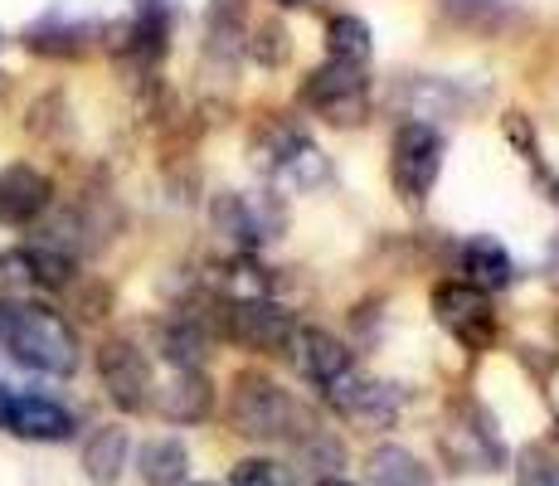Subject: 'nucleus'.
<instances>
[{
    "mask_svg": "<svg viewBox=\"0 0 559 486\" xmlns=\"http://www.w3.org/2000/svg\"><path fill=\"white\" fill-rule=\"evenodd\" d=\"M0 341L25 370L39 375H73L79 370V336L59 311L39 301H5L0 307Z\"/></svg>",
    "mask_w": 559,
    "mask_h": 486,
    "instance_id": "f257e3e1",
    "label": "nucleus"
},
{
    "mask_svg": "<svg viewBox=\"0 0 559 486\" xmlns=\"http://www.w3.org/2000/svg\"><path fill=\"white\" fill-rule=\"evenodd\" d=\"M229 418L243 438H263V442L307 434L302 404H293V394H287L283 384L267 380V375H258V370H243L239 380H234Z\"/></svg>",
    "mask_w": 559,
    "mask_h": 486,
    "instance_id": "f03ea898",
    "label": "nucleus"
},
{
    "mask_svg": "<svg viewBox=\"0 0 559 486\" xmlns=\"http://www.w3.org/2000/svg\"><path fill=\"white\" fill-rule=\"evenodd\" d=\"M443 132H433L428 122H404L394 132V146H390V176H394V190L404 194L408 204L428 200V190L438 186V170H443Z\"/></svg>",
    "mask_w": 559,
    "mask_h": 486,
    "instance_id": "7ed1b4c3",
    "label": "nucleus"
},
{
    "mask_svg": "<svg viewBox=\"0 0 559 486\" xmlns=\"http://www.w3.org/2000/svg\"><path fill=\"white\" fill-rule=\"evenodd\" d=\"M443 452L457 472H497L507 462V442L497 434V418L477 404H457L448 418Z\"/></svg>",
    "mask_w": 559,
    "mask_h": 486,
    "instance_id": "20e7f679",
    "label": "nucleus"
},
{
    "mask_svg": "<svg viewBox=\"0 0 559 486\" xmlns=\"http://www.w3.org/2000/svg\"><path fill=\"white\" fill-rule=\"evenodd\" d=\"M307 103L336 127L365 122V112H370V83H365V69H350V63H321V69L307 79Z\"/></svg>",
    "mask_w": 559,
    "mask_h": 486,
    "instance_id": "39448f33",
    "label": "nucleus"
},
{
    "mask_svg": "<svg viewBox=\"0 0 559 486\" xmlns=\"http://www.w3.org/2000/svg\"><path fill=\"white\" fill-rule=\"evenodd\" d=\"M433 311L443 321V331L467 345V351H487L497 341V311H491V297L467 283H438L433 287Z\"/></svg>",
    "mask_w": 559,
    "mask_h": 486,
    "instance_id": "423d86ee",
    "label": "nucleus"
},
{
    "mask_svg": "<svg viewBox=\"0 0 559 486\" xmlns=\"http://www.w3.org/2000/svg\"><path fill=\"white\" fill-rule=\"evenodd\" d=\"M263 170H267V180H273V190H283V194H307V190L326 186L331 161H326V151L311 142V137L283 132L273 146L263 151Z\"/></svg>",
    "mask_w": 559,
    "mask_h": 486,
    "instance_id": "0eeeda50",
    "label": "nucleus"
},
{
    "mask_svg": "<svg viewBox=\"0 0 559 486\" xmlns=\"http://www.w3.org/2000/svg\"><path fill=\"white\" fill-rule=\"evenodd\" d=\"M98 375H103L107 399H112L117 408H127V414L152 404V365H146L142 351H136V341H127V336L103 341Z\"/></svg>",
    "mask_w": 559,
    "mask_h": 486,
    "instance_id": "6e6552de",
    "label": "nucleus"
},
{
    "mask_svg": "<svg viewBox=\"0 0 559 486\" xmlns=\"http://www.w3.org/2000/svg\"><path fill=\"white\" fill-rule=\"evenodd\" d=\"M214 229L249 253V248L277 239L283 214H277L267 200H253V194H219V200H214Z\"/></svg>",
    "mask_w": 559,
    "mask_h": 486,
    "instance_id": "1a4fd4ad",
    "label": "nucleus"
},
{
    "mask_svg": "<svg viewBox=\"0 0 559 486\" xmlns=\"http://www.w3.org/2000/svg\"><path fill=\"white\" fill-rule=\"evenodd\" d=\"M224 321H229V336H239L243 345H258V351H293L297 321L287 317L277 301H224Z\"/></svg>",
    "mask_w": 559,
    "mask_h": 486,
    "instance_id": "9d476101",
    "label": "nucleus"
},
{
    "mask_svg": "<svg viewBox=\"0 0 559 486\" xmlns=\"http://www.w3.org/2000/svg\"><path fill=\"white\" fill-rule=\"evenodd\" d=\"M326 399L341 408V414L360 418V424H380V428H390L394 414H400V394H394V384H380L360 370H346L341 380H331Z\"/></svg>",
    "mask_w": 559,
    "mask_h": 486,
    "instance_id": "9b49d317",
    "label": "nucleus"
},
{
    "mask_svg": "<svg viewBox=\"0 0 559 486\" xmlns=\"http://www.w3.org/2000/svg\"><path fill=\"white\" fill-rule=\"evenodd\" d=\"M5 434L29 438V442H63V438H73V414L49 394H15Z\"/></svg>",
    "mask_w": 559,
    "mask_h": 486,
    "instance_id": "f8f14e48",
    "label": "nucleus"
},
{
    "mask_svg": "<svg viewBox=\"0 0 559 486\" xmlns=\"http://www.w3.org/2000/svg\"><path fill=\"white\" fill-rule=\"evenodd\" d=\"M49 180L35 166H10L0 170V220L5 224H29L49 210Z\"/></svg>",
    "mask_w": 559,
    "mask_h": 486,
    "instance_id": "ddd939ff",
    "label": "nucleus"
},
{
    "mask_svg": "<svg viewBox=\"0 0 559 486\" xmlns=\"http://www.w3.org/2000/svg\"><path fill=\"white\" fill-rule=\"evenodd\" d=\"M293 355H297V365H302L307 380L321 384V389H326L331 380H341L346 370H356V360H350L346 345L331 336V331H317V327L297 331V336H293Z\"/></svg>",
    "mask_w": 559,
    "mask_h": 486,
    "instance_id": "4468645a",
    "label": "nucleus"
},
{
    "mask_svg": "<svg viewBox=\"0 0 559 486\" xmlns=\"http://www.w3.org/2000/svg\"><path fill=\"white\" fill-rule=\"evenodd\" d=\"M515 277V263H511V253L501 248L497 239H467L462 244V283L467 287H477V292H501Z\"/></svg>",
    "mask_w": 559,
    "mask_h": 486,
    "instance_id": "2eb2a0df",
    "label": "nucleus"
},
{
    "mask_svg": "<svg viewBox=\"0 0 559 486\" xmlns=\"http://www.w3.org/2000/svg\"><path fill=\"white\" fill-rule=\"evenodd\" d=\"M210 404H214V389L200 370H180L176 380L156 394V408L170 424H200V418L210 414Z\"/></svg>",
    "mask_w": 559,
    "mask_h": 486,
    "instance_id": "dca6fc26",
    "label": "nucleus"
},
{
    "mask_svg": "<svg viewBox=\"0 0 559 486\" xmlns=\"http://www.w3.org/2000/svg\"><path fill=\"white\" fill-rule=\"evenodd\" d=\"M219 292H224V301H273V273H267L258 258L239 253L224 263Z\"/></svg>",
    "mask_w": 559,
    "mask_h": 486,
    "instance_id": "f3484780",
    "label": "nucleus"
},
{
    "mask_svg": "<svg viewBox=\"0 0 559 486\" xmlns=\"http://www.w3.org/2000/svg\"><path fill=\"white\" fill-rule=\"evenodd\" d=\"M83 467H88L93 482H117L127 467V434L117 424H103L98 434H93L88 442H83Z\"/></svg>",
    "mask_w": 559,
    "mask_h": 486,
    "instance_id": "a211bd4d",
    "label": "nucleus"
},
{
    "mask_svg": "<svg viewBox=\"0 0 559 486\" xmlns=\"http://www.w3.org/2000/svg\"><path fill=\"white\" fill-rule=\"evenodd\" d=\"M326 49H331V63H350V69H365L374 54V35L360 15H336L326 25Z\"/></svg>",
    "mask_w": 559,
    "mask_h": 486,
    "instance_id": "6ab92c4d",
    "label": "nucleus"
},
{
    "mask_svg": "<svg viewBox=\"0 0 559 486\" xmlns=\"http://www.w3.org/2000/svg\"><path fill=\"white\" fill-rule=\"evenodd\" d=\"M370 477L374 486H433V467L414 458L408 448H374L370 452Z\"/></svg>",
    "mask_w": 559,
    "mask_h": 486,
    "instance_id": "aec40b11",
    "label": "nucleus"
},
{
    "mask_svg": "<svg viewBox=\"0 0 559 486\" xmlns=\"http://www.w3.org/2000/svg\"><path fill=\"white\" fill-rule=\"evenodd\" d=\"M190 472V452L180 438H156L142 448V482L146 486H180Z\"/></svg>",
    "mask_w": 559,
    "mask_h": 486,
    "instance_id": "412c9836",
    "label": "nucleus"
},
{
    "mask_svg": "<svg viewBox=\"0 0 559 486\" xmlns=\"http://www.w3.org/2000/svg\"><path fill=\"white\" fill-rule=\"evenodd\" d=\"M160 351H166V360L176 365V370H200L204 351H210V336H204V327L195 317H176L160 331Z\"/></svg>",
    "mask_w": 559,
    "mask_h": 486,
    "instance_id": "4be33fe9",
    "label": "nucleus"
},
{
    "mask_svg": "<svg viewBox=\"0 0 559 486\" xmlns=\"http://www.w3.org/2000/svg\"><path fill=\"white\" fill-rule=\"evenodd\" d=\"M453 20H467V25H501V20L515 10V0H438Z\"/></svg>",
    "mask_w": 559,
    "mask_h": 486,
    "instance_id": "5701e85b",
    "label": "nucleus"
},
{
    "mask_svg": "<svg viewBox=\"0 0 559 486\" xmlns=\"http://www.w3.org/2000/svg\"><path fill=\"white\" fill-rule=\"evenodd\" d=\"M79 39H88V29L59 25V20H45V25L29 29V49H39V54H73V49H83Z\"/></svg>",
    "mask_w": 559,
    "mask_h": 486,
    "instance_id": "b1692460",
    "label": "nucleus"
},
{
    "mask_svg": "<svg viewBox=\"0 0 559 486\" xmlns=\"http://www.w3.org/2000/svg\"><path fill=\"white\" fill-rule=\"evenodd\" d=\"M229 486H293L283 462H267V458H249L234 467V482Z\"/></svg>",
    "mask_w": 559,
    "mask_h": 486,
    "instance_id": "393cba45",
    "label": "nucleus"
},
{
    "mask_svg": "<svg viewBox=\"0 0 559 486\" xmlns=\"http://www.w3.org/2000/svg\"><path fill=\"white\" fill-rule=\"evenodd\" d=\"M515 486H559V458H550L545 448H531L521 458V477Z\"/></svg>",
    "mask_w": 559,
    "mask_h": 486,
    "instance_id": "a878e982",
    "label": "nucleus"
},
{
    "mask_svg": "<svg viewBox=\"0 0 559 486\" xmlns=\"http://www.w3.org/2000/svg\"><path fill=\"white\" fill-rule=\"evenodd\" d=\"M10 408H15V389H10V384H0V428L10 424Z\"/></svg>",
    "mask_w": 559,
    "mask_h": 486,
    "instance_id": "bb28decb",
    "label": "nucleus"
},
{
    "mask_svg": "<svg viewBox=\"0 0 559 486\" xmlns=\"http://www.w3.org/2000/svg\"><path fill=\"white\" fill-rule=\"evenodd\" d=\"M317 486H350V482H341V477H326V482H317Z\"/></svg>",
    "mask_w": 559,
    "mask_h": 486,
    "instance_id": "cd10ccee",
    "label": "nucleus"
},
{
    "mask_svg": "<svg viewBox=\"0 0 559 486\" xmlns=\"http://www.w3.org/2000/svg\"><path fill=\"white\" fill-rule=\"evenodd\" d=\"M277 5H307V0H277Z\"/></svg>",
    "mask_w": 559,
    "mask_h": 486,
    "instance_id": "c85d7f7f",
    "label": "nucleus"
},
{
    "mask_svg": "<svg viewBox=\"0 0 559 486\" xmlns=\"http://www.w3.org/2000/svg\"><path fill=\"white\" fill-rule=\"evenodd\" d=\"M200 486H214V482H200Z\"/></svg>",
    "mask_w": 559,
    "mask_h": 486,
    "instance_id": "c756f323",
    "label": "nucleus"
}]
</instances>
